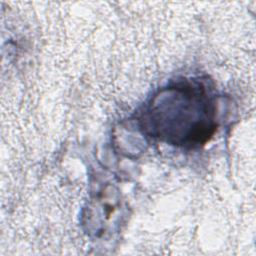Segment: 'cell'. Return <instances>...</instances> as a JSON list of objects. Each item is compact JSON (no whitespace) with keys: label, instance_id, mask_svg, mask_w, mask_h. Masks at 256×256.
I'll use <instances>...</instances> for the list:
<instances>
[{"label":"cell","instance_id":"6da1fadb","mask_svg":"<svg viewBox=\"0 0 256 256\" xmlns=\"http://www.w3.org/2000/svg\"><path fill=\"white\" fill-rule=\"evenodd\" d=\"M216 106L203 81L184 80L159 91L142 114L151 136L187 148L205 144L216 130Z\"/></svg>","mask_w":256,"mask_h":256}]
</instances>
